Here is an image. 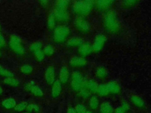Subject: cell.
<instances>
[{"mask_svg": "<svg viewBox=\"0 0 151 113\" xmlns=\"http://www.w3.org/2000/svg\"><path fill=\"white\" fill-rule=\"evenodd\" d=\"M62 85L61 83L59 80H56L52 84L51 88V96L54 98L58 97L61 92Z\"/></svg>", "mask_w": 151, "mask_h": 113, "instance_id": "13", "label": "cell"}, {"mask_svg": "<svg viewBox=\"0 0 151 113\" xmlns=\"http://www.w3.org/2000/svg\"><path fill=\"white\" fill-rule=\"evenodd\" d=\"M69 1L62 0L58 1L55 3V7L53 12L56 20L60 22H65L69 19L68 7Z\"/></svg>", "mask_w": 151, "mask_h": 113, "instance_id": "3", "label": "cell"}, {"mask_svg": "<svg viewBox=\"0 0 151 113\" xmlns=\"http://www.w3.org/2000/svg\"><path fill=\"white\" fill-rule=\"evenodd\" d=\"M42 48V44L41 42L37 41V42H35L34 43H32L30 47H29V49L32 52H35V51L41 49Z\"/></svg>", "mask_w": 151, "mask_h": 113, "instance_id": "30", "label": "cell"}, {"mask_svg": "<svg viewBox=\"0 0 151 113\" xmlns=\"http://www.w3.org/2000/svg\"><path fill=\"white\" fill-rule=\"evenodd\" d=\"M5 40L4 36L0 34V48H3L5 45Z\"/></svg>", "mask_w": 151, "mask_h": 113, "instance_id": "38", "label": "cell"}, {"mask_svg": "<svg viewBox=\"0 0 151 113\" xmlns=\"http://www.w3.org/2000/svg\"><path fill=\"white\" fill-rule=\"evenodd\" d=\"M77 113H86L87 112L86 107L83 104H77L74 108Z\"/></svg>", "mask_w": 151, "mask_h": 113, "instance_id": "35", "label": "cell"}, {"mask_svg": "<svg viewBox=\"0 0 151 113\" xmlns=\"http://www.w3.org/2000/svg\"><path fill=\"white\" fill-rule=\"evenodd\" d=\"M96 92L101 97H106L109 95V92L107 89L106 84L99 85L98 86Z\"/></svg>", "mask_w": 151, "mask_h": 113, "instance_id": "24", "label": "cell"}, {"mask_svg": "<svg viewBox=\"0 0 151 113\" xmlns=\"http://www.w3.org/2000/svg\"><path fill=\"white\" fill-rule=\"evenodd\" d=\"M85 81L81 74L78 71H75L72 74L71 87L74 91L79 92L84 86Z\"/></svg>", "mask_w": 151, "mask_h": 113, "instance_id": "6", "label": "cell"}, {"mask_svg": "<svg viewBox=\"0 0 151 113\" xmlns=\"http://www.w3.org/2000/svg\"><path fill=\"white\" fill-rule=\"evenodd\" d=\"M26 88L34 96L41 97L44 95V92L42 89L38 85L34 83L28 84L26 85Z\"/></svg>", "mask_w": 151, "mask_h": 113, "instance_id": "11", "label": "cell"}, {"mask_svg": "<svg viewBox=\"0 0 151 113\" xmlns=\"http://www.w3.org/2000/svg\"><path fill=\"white\" fill-rule=\"evenodd\" d=\"M106 41V38L104 35L103 34L97 35L96 36L93 44L92 45L93 52H98L100 51L103 48Z\"/></svg>", "mask_w": 151, "mask_h": 113, "instance_id": "8", "label": "cell"}, {"mask_svg": "<svg viewBox=\"0 0 151 113\" xmlns=\"http://www.w3.org/2000/svg\"><path fill=\"white\" fill-rule=\"evenodd\" d=\"M27 109L29 111H32V110H35V111H38L39 110V108L37 105H36L34 104H31L27 105Z\"/></svg>", "mask_w": 151, "mask_h": 113, "instance_id": "37", "label": "cell"}, {"mask_svg": "<svg viewBox=\"0 0 151 113\" xmlns=\"http://www.w3.org/2000/svg\"><path fill=\"white\" fill-rule=\"evenodd\" d=\"M32 67L28 64L24 65L21 67L20 68V71L21 72L25 74H29L32 72Z\"/></svg>", "mask_w": 151, "mask_h": 113, "instance_id": "31", "label": "cell"}, {"mask_svg": "<svg viewBox=\"0 0 151 113\" xmlns=\"http://www.w3.org/2000/svg\"><path fill=\"white\" fill-rule=\"evenodd\" d=\"M44 53L45 55H47V56H51L52 55L54 54L55 49L54 46L52 45L48 44L46 46H45V47L44 48Z\"/></svg>", "mask_w": 151, "mask_h": 113, "instance_id": "28", "label": "cell"}, {"mask_svg": "<svg viewBox=\"0 0 151 113\" xmlns=\"http://www.w3.org/2000/svg\"><path fill=\"white\" fill-rule=\"evenodd\" d=\"M120 107L124 112H127L130 109V106H129V104L126 101H124V102H122V104Z\"/></svg>", "mask_w": 151, "mask_h": 113, "instance_id": "36", "label": "cell"}, {"mask_svg": "<svg viewBox=\"0 0 151 113\" xmlns=\"http://www.w3.org/2000/svg\"><path fill=\"white\" fill-rule=\"evenodd\" d=\"M40 4L42 6H46L48 4V1H40Z\"/></svg>", "mask_w": 151, "mask_h": 113, "instance_id": "41", "label": "cell"}, {"mask_svg": "<svg viewBox=\"0 0 151 113\" xmlns=\"http://www.w3.org/2000/svg\"><path fill=\"white\" fill-rule=\"evenodd\" d=\"M78 52L81 56L84 58L85 56L89 55L92 53V52H93L92 45L89 43L84 42L81 46L78 47Z\"/></svg>", "mask_w": 151, "mask_h": 113, "instance_id": "9", "label": "cell"}, {"mask_svg": "<svg viewBox=\"0 0 151 113\" xmlns=\"http://www.w3.org/2000/svg\"><path fill=\"white\" fill-rule=\"evenodd\" d=\"M87 60L82 56H75L71 58L70 64L73 67H82L86 65Z\"/></svg>", "mask_w": 151, "mask_h": 113, "instance_id": "12", "label": "cell"}, {"mask_svg": "<svg viewBox=\"0 0 151 113\" xmlns=\"http://www.w3.org/2000/svg\"><path fill=\"white\" fill-rule=\"evenodd\" d=\"M113 2L114 1H97L95 2V5L99 10L103 11L108 9Z\"/></svg>", "mask_w": 151, "mask_h": 113, "instance_id": "15", "label": "cell"}, {"mask_svg": "<svg viewBox=\"0 0 151 113\" xmlns=\"http://www.w3.org/2000/svg\"><path fill=\"white\" fill-rule=\"evenodd\" d=\"M9 45L11 49L18 55H22L25 52V49L22 44L20 38L16 35H11Z\"/></svg>", "mask_w": 151, "mask_h": 113, "instance_id": "5", "label": "cell"}, {"mask_svg": "<svg viewBox=\"0 0 151 113\" xmlns=\"http://www.w3.org/2000/svg\"><path fill=\"white\" fill-rule=\"evenodd\" d=\"M55 17L54 12H51L48 17L47 19V26L50 29H53L55 28Z\"/></svg>", "mask_w": 151, "mask_h": 113, "instance_id": "25", "label": "cell"}, {"mask_svg": "<svg viewBox=\"0 0 151 113\" xmlns=\"http://www.w3.org/2000/svg\"><path fill=\"white\" fill-rule=\"evenodd\" d=\"M45 79L49 85H52L55 81V69L52 66H49L45 71Z\"/></svg>", "mask_w": 151, "mask_h": 113, "instance_id": "10", "label": "cell"}, {"mask_svg": "<svg viewBox=\"0 0 151 113\" xmlns=\"http://www.w3.org/2000/svg\"><path fill=\"white\" fill-rule=\"evenodd\" d=\"M1 56V51H0V56Z\"/></svg>", "mask_w": 151, "mask_h": 113, "instance_id": "45", "label": "cell"}, {"mask_svg": "<svg viewBox=\"0 0 151 113\" xmlns=\"http://www.w3.org/2000/svg\"><path fill=\"white\" fill-rule=\"evenodd\" d=\"M94 5L95 2L93 1H78L73 4L72 9L78 16L83 17L89 14Z\"/></svg>", "mask_w": 151, "mask_h": 113, "instance_id": "2", "label": "cell"}, {"mask_svg": "<svg viewBox=\"0 0 151 113\" xmlns=\"http://www.w3.org/2000/svg\"><path fill=\"white\" fill-rule=\"evenodd\" d=\"M76 28L81 32H88L90 30V25L89 22L81 16H78L74 21Z\"/></svg>", "mask_w": 151, "mask_h": 113, "instance_id": "7", "label": "cell"}, {"mask_svg": "<svg viewBox=\"0 0 151 113\" xmlns=\"http://www.w3.org/2000/svg\"><path fill=\"white\" fill-rule=\"evenodd\" d=\"M86 113H93V112H92V111H91L87 110V112H86Z\"/></svg>", "mask_w": 151, "mask_h": 113, "instance_id": "43", "label": "cell"}, {"mask_svg": "<svg viewBox=\"0 0 151 113\" xmlns=\"http://www.w3.org/2000/svg\"><path fill=\"white\" fill-rule=\"evenodd\" d=\"M96 75L99 78H104L107 76V71L104 67H100L96 69Z\"/></svg>", "mask_w": 151, "mask_h": 113, "instance_id": "26", "label": "cell"}, {"mask_svg": "<svg viewBox=\"0 0 151 113\" xmlns=\"http://www.w3.org/2000/svg\"><path fill=\"white\" fill-rule=\"evenodd\" d=\"M67 113H77L74 108L73 107H68L67 111Z\"/></svg>", "mask_w": 151, "mask_h": 113, "instance_id": "39", "label": "cell"}, {"mask_svg": "<svg viewBox=\"0 0 151 113\" xmlns=\"http://www.w3.org/2000/svg\"><path fill=\"white\" fill-rule=\"evenodd\" d=\"M2 92H3V89H2V87L0 86V95L2 94Z\"/></svg>", "mask_w": 151, "mask_h": 113, "instance_id": "42", "label": "cell"}, {"mask_svg": "<svg viewBox=\"0 0 151 113\" xmlns=\"http://www.w3.org/2000/svg\"><path fill=\"white\" fill-rule=\"evenodd\" d=\"M114 113H124V112L122 110L120 107H119L114 111Z\"/></svg>", "mask_w": 151, "mask_h": 113, "instance_id": "40", "label": "cell"}, {"mask_svg": "<svg viewBox=\"0 0 151 113\" xmlns=\"http://www.w3.org/2000/svg\"><path fill=\"white\" fill-rule=\"evenodd\" d=\"M107 89L109 92V94L117 95L120 93L121 91V88L119 84L114 81L109 82L106 84Z\"/></svg>", "mask_w": 151, "mask_h": 113, "instance_id": "14", "label": "cell"}, {"mask_svg": "<svg viewBox=\"0 0 151 113\" xmlns=\"http://www.w3.org/2000/svg\"><path fill=\"white\" fill-rule=\"evenodd\" d=\"M100 113H114V109L112 105L108 102H103L99 106Z\"/></svg>", "mask_w": 151, "mask_h": 113, "instance_id": "18", "label": "cell"}, {"mask_svg": "<svg viewBox=\"0 0 151 113\" xmlns=\"http://www.w3.org/2000/svg\"><path fill=\"white\" fill-rule=\"evenodd\" d=\"M4 82L10 87H18L20 85V82H19V81L14 78V77L5 78V79H4Z\"/></svg>", "mask_w": 151, "mask_h": 113, "instance_id": "23", "label": "cell"}, {"mask_svg": "<svg viewBox=\"0 0 151 113\" xmlns=\"http://www.w3.org/2000/svg\"><path fill=\"white\" fill-rule=\"evenodd\" d=\"M79 93H80V95L84 98H88L90 96V94H91L90 91L84 86L80 90Z\"/></svg>", "mask_w": 151, "mask_h": 113, "instance_id": "33", "label": "cell"}, {"mask_svg": "<svg viewBox=\"0 0 151 113\" xmlns=\"http://www.w3.org/2000/svg\"><path fill=\"white\" fill-rule=\"evenodd\" d=\"M131 101L136 107L139 108H143L145 107V104L144 101L142 98L137 95H132L131 97Z\"/></svg>", "mask_w": 151, "mask_h": 113, "instance_id": "20", "label": "cell"}, {"mask_svg": "<svg viewBox=\"0 0 151 113\" xmlns=\"http://www.w3.org/2000/svg\"><path fill=\"white\" fill-rule=\"evenodd\" d=\"M137 2V1H124L122 2V5L124 8H130L134 6Z\"/></svg>", "mask_w": 151, "mask_h": 113, "instance_id": "29", "label": "cell"}, {"mask_svg": "<svg viewBox=\"0 0 151 113\" xmlns=\"http://www.w3.org/2000/svg\"><path fill=\"white\" fill-rule=\"evenodd\" d=\"M0 75L2 77H5V78H7V77H13L14 75L9 70H8L6 68L0 65Z\"/></svg>", "mask_w": 151, "mask_h": 113, "instance_id": "27", "label": "cell"}, {"mask_svg": "<svg viewBox=\"0 0 151 113\" xmlns=\"http://www.w3.org/2000/svg\"><path fill=\"white\" fill-rule=\"evenodd\" d=\"M70 34V28L65 25H60L54 28L53 34L54 41L58 44L65 41Z\"/></svg>", "mask_w": 151, "mask_h": 113, "instance_id": "4", "label": "cell"}, {"mask_svg": "<svg viewBox=\"0 0 151 113\" xmlns=\"http://www.w3.org/2000/svg\"><path fill=\"white\" fill-rule=\"evenodd\" d=\"M88 105L90 109L93 110L96 109L99 107V105H100L99 98L95 95L91 96L89 99Z\"/></svg>", "mask_w": 151, "mask_h": 113, "instance_id": "22", "label": "cell"}, {"mask_svg": "<svg viewBox=\"0 0 151 113\" xmlns=\"http://www.w3.org/2000/svg\"><path fill=\"white\" fill-rule=\"evenodd\" d=\"M27 105H28V103L27 102L22 101V102H21L20 103L17 104L14 108V109L18 112L22 111L27 108Z\"/></svg>", "mask_w": 151, "mask_h": 113, "instance_id": "32", "label": "cell"}, {"mask_svg": "<svg viewBox=\"0 0 151 113\" xmlns=\"http://www.w3.org/2000/svg\"><path fill=\"white\" fill-rule=\"evenodd\" d=\"M34 54L36 59L39 61H42L44 59L45 54L44 53L43 50H42L41 49L34 52Z\"/></svg>", "mask_w": 151, "mask_h": 113, "instance_id": "34", "label": "cell"}, {"mask_svg": "<svg viewBox=\"0 0 151 113\" xmlns=\"http://www.w3.org/2000/svg\"><path fill=\"white\" fill-rule=\"evenodd\" d=\"M17 102L15 99L12 98H8L4 99L2 102V105L4 108L6 109H12L14 108L17 105Z\"/></svg>", "mask_w": 151, "mask_h": 113, "instance_id": "21", "label": "cell"}, {"mask_svg": "<svg viewBox=\"0 0 151 113\" xmlns=\"http://www.w3.org/2000/svg\"><path fill=\"white\" fill-rule=\"evenodd\" d=\"M69 79V71L67 67L63 66L60 69L59 74V81L61 83L65 84L67 82Z\"/></svg>", "mask_w": 151, "mask_h": 113, "instance_id": "16", "label": "cell"}, {"mask_svg": "<svg viewBox=\"0 0 151 113\" xmlns=\"http://www.w3.org/2000/svg\"><path fill=\"white\" fill-rule=\"evenodd\" d=\"M1 25H0V31H1Z\"/></svg>", "mask_w": 151, "mask_h": 113, "instance_id": "44", "label": "cell"}, {"mask_svg": "<svg viewBox=\"0 0 151 113\" xmlns=\"http://www.w3.org/2000/svg\"><path fill=\"white\" fill-rule=\"evenodd\" d=\"M104 24L106 30L110 34H116L120 30V23L116 13L113 11H108L104 19Z\"/></svg>", "mask_w": 151, "mask_h": 113, "instance_id": "1", "label": "cell"}, {"mask_svg": "<svg viewBox=\"0 0 151 113\" xmlns=\"http://www.w3.org/2000/svg\"><path fill=\"white\" fill-rule=\"evenodd\" d=\"M23 113H30V112H23Z\"/></svg>", "mask_w": 151, "mask_h": 113, "instance_id": "46", "label": "cell"}, {"mask_svg": "<svg viewBox=\"0 0 151 113\" xmlns=\"http://www.w3.org/2000/svg\"><path fill=\"white\" fill-rule=\"evenodd\" d=\"M84 86L86 87L90 92H96L99 85L94 80L89 79L85 81Z\"/></svg>", "mask_w": 151, "mask_h": 113, "instance_id": "19", "label": "cell"}, {"mask_svg": "<svg viewBox=\"0 0 151 113\" xmlns=\"http://www.w3.org/2000/svg\"><path fill=\"white\" fill-rule=\"evenodd\" d=\"M84 43V39L79 36H74L67 41V44L70 47H79Z\"/></svg>", "mask_w": 151, "mask_h": 113, "instance_id": "17", "label": "cell"}]
</instances>
